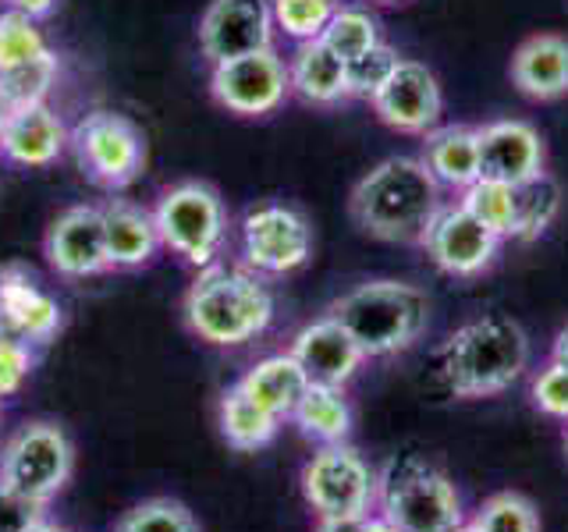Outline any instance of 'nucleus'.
I'll return each instance as SVG.
<instances>
[{
  "label": "nucleus",
  "mask_w": 568,
  "mask_h": 532,
  "mask_svg": "<svg viewBox=\"0 0 568 532\" xmlns=\"http://www.w3.org/2000/svg\"><path fill=\"white\" fill-rule=\"evenodd\" d=\"M210 96L235 117H271L292 96L288 61L274 47L210 64Z\"/></svg>",
  "instance_id": "9d476101"
},
{
  "label": "nucleus",
  "mask_w": 568,
  "mask_h": 532,
  "mask_svg": "<svg viewBox=\"0 0 568 532\" xmlns=\"http://www.w3.org/2000/svg\"><path fill=\"white\" fill-rule=\"evenodd\" d=\"M479 135V177L505 185H523L547 171L544 135L523 117L487 121L476 129Z\"/></svg>",
  "instance_id": "f3484780"
},
{
  "label": "nucleus",
  "mask_w": 568,
  "mask_h": 532,
  "mask_svg": "<svg viewBox=\"0 0 568 532\" xmlns=\"http://www.w3.org/2000/svg\"><path fill=\"white\" fill-rule=\"evenodd\" d=\"M529 366V337L508 316H476L440 348V377L455 398H494Z\"/></svg>",
  "instance_id": "7ed1b4c3"
},
{
  "label": "nucleus",
  "mask_w": 568,
  "mask_h": 532,
  "mask_svg": "<svg viewBox=\"0 0 568 532\" xmlns=\"http://www.w3.org/2000/svg\"><path fill=\"white\" fill-rule=\"evenodd\" d=\"M377 4H405V0H377Z\"/></svg>",
  "instance_id": "49530a36"
},
{
  "label": "nucleus",
  "mask_w": 568,
  "mask_h": 532,
  "mask_svg": "<svg viewBox=\"0 0 568 532\" xmlns=\"http://www.w3.org/2000/svg\"><path fill=\"white\" fill-rule=\"evenodd\" d=\"M381 519L402 532H452L466 522L455 483L416 454H398L377 472Z\"/></svg>",
  "instance_id": "39448f33"
},
{
  "label": "nucleus",
  "mask_w": 568,
  "mask_h": 532,
  "mask_svg": "<svg viewBox=\"0 0 568 532\" xmlns=\"http://www.w3.org/2000/svg\"><path fill=\"white\" fill-rule=\"evenodd\" d=\"M58 79H61V58H58V50H50L29 64L0 71V100L8 103V111L32 106V103H50Z\"/></svg>",
  "instance_id": "cd10ccee"
},
{
  "label": "nucleus",
  "mask_w": 568,
  "mask_h": 532,
  "mask_svg": "<svg viewBox=\"0 0 568 532\" xmlns=\"http://www.w3.org/2000/svg\"><path fill=\"white\" fill-rule=\"evenodd\" d=\"M103 235L111 270H146L164 248L153 221V209L132 200H106L103 206Z\"/></svg>",
  "instance_id": "aec40b11"
},
{
  "label": "nucleus",
  "mask_w": 568,
  "mask_h": 532,
  "mask_svg": "<svg viewBox=\"0 0 568 532\" xmlns=\"http://www.w3.org/2000/svg\"><path fill=\"white\" fill-rule=\"evenodd\" d=\"M320 40H324L337 53V58L348 64V61L359 58V53L377 47L384 35H381L377 14H373L369 8H363V4H342V8L334 11V18L327 22V29H324Z\"/></svg>",
  "instance_id": "c85d7f7f"
},
{
  "label": "nucleus",
  "mask_w": 568,
  "mask_h": 532,
  "mask_svg": "<svg viewBox=\"0 0 568 532\" xmlns=\"http://www.w3.org/2000/svg\"><path fill=\"white\" fill-rule=\"evenodd\" d=\"M40 362V348L0 327V398H14Z\"/></svg>",
  "instance_id": "f704fd0d"
},
{
  "label": "nucleus",
  "mask_w": 568,
  "mask_h": 532,
  "mask_svg": "<svg viewBox=\"0 0 568 532\" xmlns=\"http://www.w3.org/2000/svg\"><path fill=\"white\" fill-rule=\"evenodd\" d=\"M43 256L50 270L64 280H85L111 270L103 235V209L97 203H75L50 221L43 235Z\"/></svg>",
  "instance_id": "ddd939ff"
},
{
  "label": "nucleus",
  "mask_w": 568,
  "mask_h": 532,
  "mask_svg": "<svg viewBox=\"0 0 568 532\" xmlns=\"http://www.w3.org/2000/svg\"><path fill=\"white\" fill-rule=\"evenodd\" d=\"M550 359L568 366V327H561V334L555 337V348H550Z\"/></svg>",
  "instance_id": "a19ab883"
},
{
  "label": "nucleus",
  "mask_w": 568,
  "mask_h": 532,
  "mask_svg": "<svg viewBox=\"0 0 568 532\" xmlns=\"http://www.w3.org/2000/svg\"><path fill=\"white\" fill-rule=\"evenodd\" d=\"M501 242V235H494L487 224H479L462 203H444L430 227L423 231L419 248L430 256L440 274L473 280L494 266Z\"/></svg>",
  "instance_id": "f8f14e48"
},
{
  "label": "nucleus",
  "mask_w": 568,
  "mask_h": 532,
  "mask_svg": "<svg viewBox=\"0 0 568 532\" xmlns=\"http://www.w3.org/2000/svg\"><path fill=\"white\" fill-rule=\"evenodd\" d=\"M373 114H377L387 129L402 135H426L440 124L444 114V93L440 82L423 61L402 58L390 79L373 93Z\"/></svg>",
  "instance_id": "dca6fc26"
},
{
  "label": "nucleus",
  "mask_w": 568,
  "mask_h": 532,
  "mask_svg": "<svg viewBox=\"0 0 568 532\" xmlns=\"http://www.w3.org/2000/svg\"><path fill=\"white\" fill-rule=\"evenodd\" d=\"M398 50L390 47V43H377L373 50L359 53L355 61H348V89H352V96H359V100H373V93L390 79V71L398 68Z\"/></svg>",
  "instance_id": "c9c22d12"
},
{
  "label": "nucleus",
  "mask_w": 568,
  "mask_h": 532,
  "mask_svg": "<svg viewBox=\"0 0 568 532\" xmlns=\"http://www.w3.org/2000/svg\"><path fill=\"white\" fill-rule=\"evenodd\" d=\"M4 8L22 11V14L36 18V22H43V18H50L53 11H58V0H4Z\"/></svg>",
  "instance_id": "ea45409f"
},
{
  "label": "nucleus",
  "mask_w": 568,
  "mask_h": 532,
  "mask_svg": "<svg viewBox=\"0 0 568 532\" xmlns=\"http://www.w3.org/2000/svg\"><path fill=\"white\" fill-rule=\"evenodd\" d=\"M561 213V185L547 171L515 185V238L537 242Z\"/></svg>",
  "instance_id": "bb28decb"
},
{
  "label": "nucleus",
  "mask_w": 568,
  "mask_h": 532,
  "mask_svg": "<svg viewBox=\"0 0 568 532\" xmlns=\"http://www.w3.org/2000/svg\"><path fill=\"white\" fill-rule=\"evenodd\" d=\"M288 82L298 100L313 106H337L352 100L348 89V64L324 40L295 43L288 58Z\"/></svg>",
  "instance_id": "4be33fe9"
},
{
  "label": "nucleus",
  "mask_w": 568,
  "mask_h": 532,
  "mask_svg": "<svg viewBox=\"0 0 568 532\" xmlns=\"http://www.w3.org/2000/svg\"><path fill=\"white\" fill-rule=\"evenodd\" d=\"M0 327L47 348L64 330V306L26 263L0 266Z\"/></svg>",
  "instance_id": "2eb2a0df"
},
{
  "label": "nucleus",
  "mask_w": 568,
  "mask_h": 532,
  "mask_svg": "<svg viewBox=\"0 0 568 532\" xmlns=\"http://www.w3.org/2000/svg\"><path fill=\"white\" fill-rule=\"evenodd\" d=\"M239 248H242V266H248L253 274L284 277L310 263L313 227L302 209L266 200L245 209V217L239 224Z\"/></svg>",
  "instance_id": "1a4fd4ad"
},
{
  "label": "nucleus",
  "mask_w": 568,
  "mask_h": 532,
  "mask_svg": "<svg viewBox=\"0 0 568 532\" xmlns=\"http://www.w3.org/2000/svg\"><path fill=\"white\" fill-rule=\"evenodd\" d=\"M452 532H484V529H479L476 522H462L458 529H452Z\"/></svg>",
  "instance_id": "c03bdc74"
},
{
  "label": "nucleus",
  "mask_w": 568,
  "mask_h": 532,
  "mask_svg": "<svg viewBox=\"0 0 568 532\" xmlns=\"http://www.w3.org/2000/svg\"><path fill=\"white\" fill-rule=\"evenodd\" d=\"M565 448H568V430H565Z\"/></svg>",
  "instance_id": "de8ad7c7"
},
{
  "label": "nucleus",
  "mask_w": 568,
  "mask_h": 532,
  "mask_svg": "<svg viewBox=\"0 0 568 532\" xmlns=\"http://www.w3.org/2000/svg\"><path fill=\"white\" fill-rule=\"evenodd\" d=\"M458 203L466 206L479 224H487L494 235L515 238V185L479 177V182H473L462 192Z\"/></svg>",
  "instance_id": "7c9ffc66"
},
{
  "label": "nucleus",
  "mask_w": 568,
  "mask_h": 532,
  "mask_svg": "<svg viewBox=\"0 0 568 532\" xmlns=\"http://www.w3.org/2000/svg\"><path fill=\"white\" fill-rule=\"evenodd\" d=\"M217 426H221V437L227 440V448H235V451H260V448H266V443L277 437L281 419L274 412H266L260 401H253L235 383V387H227L224 395H221Z\"/></svg>",
  "instance_id": "393cba45"
},
{
  "label": "nucleus",
  "mask_w": 568,
  "mask_h": 532,
  "mask_svg": "<svg viewBox=\"0 0 568 532\" xmlns=\"http://www.w3.org/2000/svg\"><path fill=\"white\" fill-rule=\"evenodd\" d=\"M43 519V508L18 497L14 490H8L0 483V532H29L36 522Z\"/></svg>",
  "instance_id": "4c0bfd02"
},
{
  "label": "nucleus",
  "mask_w": 568,
  "mask_h": 532,
  "mask_svg": "<svg viewBox=\"0 0 568 532\" xmlns=\"http://www.w3.org/2000/svg\"><path fill=\"white\" fill-rule=\"evenodd\" d=\"M8 114H11V111H8V103L0 100V132H4V121H8Z\"/></svg>",
  "instance_id": "a18cd8bd"
},
{
  "label": "nucleus",
  "mask_w": 568,
  "mask_h": 532,
  "mask_svg": "<svg viewBox=\"0 0 568 532\" xmlns=\"http://www.w3.org/2000/svg\"><path fill=\"white\" fill-rule=\"evenodd\" d=\"M292 355L306 369L310 383H331V387H345L366 362L363 348L352 341V334L334 316H320L302 327L292 337Z\"/></svg>",
  "instance_id": "6ab92c4d"
},
{
  "label": "nucleus",
  "mask_w": 568,
  "mask_h": 532,
  "mask_svg": "<svg viewBox=\"0 0 568 532\" xmlns=\"http://www.w3.org/2000/svg\"><path fill=\"white\" fill-rule=\"evenodd\" d=\"M0 405H4V398H0Z\"/></svg>",
  "instance_id": "09e8293b"
},
{
  "label": "nucleus",
  "mask_w": 568,
  "mask_h": 532,
  "mask_svg": "<svg viewBox=\"0 0 568 532\" xmlns=\"http://www.w3.org/2000/svg\"><path fill=\"white\" fill-rule=\"evenodd\" d=\"M484 532H540V514L523 493H494L479 504L476 519Z\"/></svg>",
  "instance_id": "72a5a7b5"
},
{
  "label": "nucleus",
  "mask_w": 568,
  "mask_h": 532,
  "mask_svg": "<svg viewBox=\"0 0 568 532\" xmlns=\"http://www.w3.org/2000/svg\"><path fill=\"white\" fill-rule=\"evenodd\" d=\"M423 164L440 188L466 192L479 182V135L473 124H437L423 135Z\"/></svg>",
  "instance_id": "5701e85b"
},
{
  "label": "nucleus",
  "mask_w": 568,
  "mask_h": 532,
  "mask_svg": "<svg viewBox=\"0 0 568 532\" xmlns=\"http://www.w3.org/2000/svg\"><path fill=\"white\" fill-rule=\"evenodd\" d=\"M369 514H316L313 532H366Z\"/></svg>",
  "instance_id": "58836bf2"
},
{
  "label": "nucleus",
  "mask_w": 568,
  "mask_h": 532,
  "mask_svg": "<svg viewBox=\"0 0 568 532\" xmlns=\"http://www.w3.org/2000/svg\"><path fill=\"white\" fill-rule=\"evenodd\" d=\"M29 532H71V529H61V525H53V522H47V519H40V522H36Z\"/></svg>",
  "instance_id": "37998d69"
},
{
  "label": "nucleus",
  "mask_w": 568,
  "mask_h": 532,
  "mask_svg": "<svg viewBox=\"0 0 568 532\" xmlns=\"http://www.w3.org/2000/svg\"><path fill=\"white\" fill-rule=\"evenodd\" d=\"M114 532H200L195 514L171 497H150L118 519Z\"/></svg>",
  "instance_id": "473e14b6"
},
{
  "label": "nucleus",
  "mask_w": 568,
  "mask_h": 532,
  "mask_svg": "<svg viewBox=\"0 0 568 532\" xmlns=\"http://www.w3.org/2000/svg\"><path fill=\"white\" fill-rule=\"evenodd\" d=\"M302 497L316 514H369L377 504V472L348 443H320L302 466Z\"/></svg>",
  "instance_id": "9b49d317"
},
{
  "label": "nucleus",
  "mask_w": 568,
  "mask_h": 532,
  "mask_svg": "<svg viewBox=\"0 0 568 532\" xmlns=\"http://www.w3.org/2000/svg\"><path fill=\"white\" fill-rule=\"evenodd\" d=\"M292 422L302 437L316 443H342L352 433V405L345 398V387L310 383L302 401L295 405Z\"/></svg>",
  "instance_id": "a878e982"
},
{
  "label": "nucleus",
  "mask_w": 568,
  "mask_h": 532,
  "mask_svg": "<svg viewBox=\"0 0 568 532\" xmlns=\"http://www.w3.org/2000/svg\"><path fill=\"white\" fill-rule=\"evenodd\" d=\"M50 50L53 47L36 18H29L22 11H11V8H0V71L29 64Z\"/></svg>",
  "instance_id": "c756f323"
},
{
  "label": "nucleus",
  "mask_w": 568,
  "mask_h": 532,
  "mask_svg": "<svg viewBox=\"0 0 568 532\" xmlns=\"http://www.w3.org/2000/svg\"><path fill=\"white\" fill-rule=\"evenodd\" d=\"M239 387L253 401H260L266 412H274L284 422V419H292L295 405L302 401V395H306L310 377H306V369L295 362L292 351H281V355H266V359H260L239 380Z\"/></svg>",
  "instance_id": "b1692460"
},
{
  "label": "nucleus",
  "mask_w": 568,
  "mask_h": 532,
  "mask_svg": "<svg viewBox=\"0 0 568 532\" xmlns=\"http://www.w3.org/2000/svg\"><path fill=\"white\" fill-rule=\"evenodd\" d=\"M71 153L82 174L103 192L135 185L146 171V135L118 111H93L71 129Z\"/></svg>",
  "instance_id": "6e6552de"
},
{
  "label": "nucleus",
  "mask_w": 568,
  "mask_h": 532,
  "mask_svg": "<svg viewBox=\"0 0 568 532\" xmlns=\"http://www.w3.org/2000/svg\"><path fill=\"white\" fill-rule=\"evenodd\" d=\"M532 405L550 419L568 422V366L550 359L537 377H532Z\"/></svg>",
  "instance_id": "e433bc0d"
},
{
  "label": "nucleus",
  "mask_w": 568,
  "mask_h": 532,
  "mask_svg": "<svg viewBox=\"0 0 568 532\" xmlns=\"http://www.w3.org/2000/svg\"><path fill=\"white\" fill-rule=\"evenodd\" d=\"M366 532H402L395 522H387V519H369L366 522Z\"/></svg>",
  "instance_id": "79ce46f5"
},
{
  "label": "nucleus",
  "mask_w": 568,
  "mask_h": 532,
  "mask_svg": "<svg viewBox=\"0 0 568 532\" xmlns=\"http://www.w3.org/2000/svg\"><path fill=\"white\" fill-rule=\"evenodd\" d=\"M71 469H75V443L64 426L50 419L18 426L0 451V483L40 508L68 487Z\"/></svg>",
  "instance_id": "0eeeda50"
},
{
  "label": "nucleus",
  "mask_w": 568,
  "mask_h": 532,
  "mask_svg": "<svg viewBox=\"0 0 568 532\" xmlns=\"http://www.w3.org/2000/svg\"><path fill=\"white\" fill-rule=\"evenodd\" d=\"M342 4L345 0H271V11H274V25L284 40L306 43V40H320V35H324L327 22Z\"/></svg>",
  "instance_id": "2f4dec72"
},
{
  "label": "nucleus",
  "mask_w": 568,
  "mask_h": 532,
  "mask_svg": "<svg viewBox=\"0 0 568 532\" xmlns=\"http://www.w3.org/2000/svg\"><path fill=\"white\" fill-rule=\"evenodd\" d=\"M511 82L523 96L550 103L568 96V40L558 32H540L515 50Z\"/></svg>",
  "instance_id": "412c9836"
},
{
  "label": "nucleus",
  "mask_w": 568,
  "mask_h": 532,
  "mask_svg": "<svg viewBox=\"0 0 568 532\" xmlns=\"http://www.w3.org/2000/svg\"><path fill=\"white\" fill-rule=\"evenodd\" d=\"M195 35H200V50L210 64L274 47L277 25L271 0H210Z\"/></svg>",
  "instance_id": "4468645a"
},
{
  "label": "nucleus",
  "mask_w": 568,
  "mask_h": 532,
  "mask_svg": "<svg viewBox=\"0 0 568 532\" xmlns=\"http://www.w3.org/2000/svg\"><path fill=\"white\" fill-rule=\"evenodd\" d=\"M444 206V188L419 156H387L355 182L348 213L363 235L390 245H419Z\"/></svg>",
  "instance_id": "f257e3e1"
},
{
  "label": "nucleus",
  "mask_w": 568,
  "mask_h": 532,
  "mask_svg": "<svg viewBox=\"0 0 568 532\" xmlns=\"http://www.w3.org/2000/svg\"><path fill=\"white\" fill-rule=\"evenodd\" d=\"M327 316L352 334L366 359H387L423 337L430 324V298L405 280H366L334 298Z\"/></svg>",
  "instance_id": "20e7f679"
},
{
  "label": "nucleus",
  "mask_w": 568,
  "mask_h": 532,
  "mask_svg": "<svg viewBox=\"0 0 568 532\" xmlns=\"http://www.w3.org/2000/svg\"><path fill=\"white\" fill-rule=\"evenodd\" d=\"M182 313L200 341L213 348H242L271 330L277 301L266 280L248 266L213 263L195 270Z\"/></svg>",
  "instance_id": "f03ea898"
},
{
  "label": "nucleus",
  "mask_w": 568,
  "mask_h": 532,
  "mask_svg": "<svg viewBox=\"0 0 568 532\" xmlns=\"http://www.w3.org/2000/svg\"><path fill=\"white\" fill-rule=\"evenodd\" d=\"M68 146L71 129L50 103L18 106V111L8 114L4 132H0V160L29 171L58 164Z\"/></svg>",
  "instance_id": "a211bd4d"
},
{
  "label": "nucleus",
  "mask_w": 568,
  "mask_h": 532,
  "mask_svg": "<svg viewBox=\"0 0 568 532\" xmlns=\"http://www.w3.org/2000/svg\"><path fill=\"white\" fill-rule=\"evenodd\" d=\"M153 221L164 248L203 270V266L221 263L224 245L231 235V217L221 192L210 182H178L160 192L153 206Z\"/></svg>",
  "instance_id": "423d86ee"
}]
</instances>
